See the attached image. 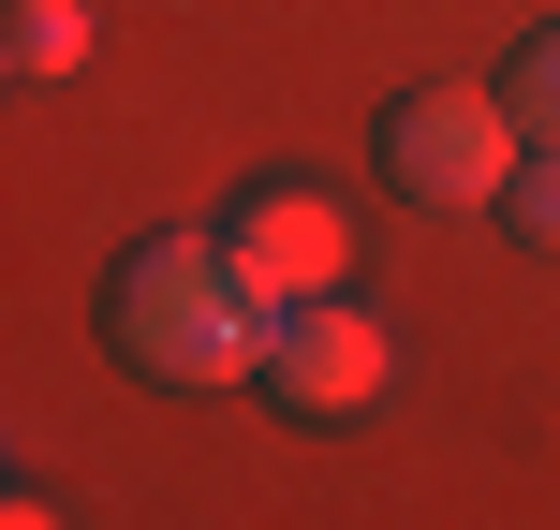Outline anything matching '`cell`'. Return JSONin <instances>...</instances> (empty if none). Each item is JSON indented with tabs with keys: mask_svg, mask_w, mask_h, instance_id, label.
Segmentation results:
<instances>
[{
	"mask_svg": "<svg viewBox=\"0 0 560 530\" xmlns=\"http://www.w3.org/2000/svg\"><path fill=\"white\" fill-rule=\"evenodd\" d=\"M104 339H118V368H148V384L222 398V384H266L280 295L236 266L222 222H177V236H133V251H118V280H104Z\"/></svg>",
	"mask_w": 560,
	"mask_h": 530,
	"instance_id": "obj_1",
	"label": "cell"
},
{
	"mask_svg": "<svg viewBox=\"0 0 560 530\" xmlns=\"http://www.w3.org/2000/svg\"><path fill=\"white\" fill-rule=\"evenodd\" d=\"M516 163H532V133L502 89H398L384 104V177L413 207H502Z\"/></svg>",
	"mask_w": 560,
	"mask_h": 530,
	"instance_id": "obj_2",
	"label": "cell"
},
{
	"mask_svg": "<svg viewBox=\"0 0 560 530\" xmlns=\"http://www.w3.org/2000/svg\"><path fill=\"white\" fill-rule=\"evenodd\" d=\"M222 236H236V266H252L280 309L354 295V207H339L325 177H252V192L222 207Z\"/></svg>",
	"mask_w": 560,
	"mask_h": 530,
	"instance_id": "obj_3",
	"label": "cell"
},
{
	"mask_svg": "<svg viewBox=\"0 0 560 530\" xmlns=\"http://www.w3.org/2000/svg\"><path fill=\"white\" fill-rule=\"evenodd\" d=\"M384 384H398V339H384V309H354V295H310V309H280V339H266V398H280L295 427L369 413Z\"/></svg>",
	"mask_w": 560,
	"mask_h": 530,
	"instance_id": "obj_4",
	"label": "cell"
},
{
	"mask_svg": "<svg viewBox=\"0 0 560 530\" xmlns=\"http://www.w3.org/2000/svg\"><path fill=\"white\" fill-rule=\"evenodd\" d=\"M89 59V0H0V74L15 89H59Z\"/></svg>",
	"mask_w": 560,
	"mask_h": 530,
	"instance_id": "obj_5",
	"label": "cell"
},
{
	"mask_svg": "<svg viewBox=\"0 0 560 530\" xmlns=\"http://www.w3.org/2000/svg\"><path fill=\"white\" fill-rule=\"evenodd\" d=\"M487 89L516 104V133H532V148H560V15H546V30H516V59H502Z\"/></svg>",
	"mask_w": 560,
	"mask_h": 530,
	"instance_id": "obj_6",
	"label": "cell"
},
{
	"mask_svg": "<svg viewBox=\"0 0 560 530\" xmlns=\"http://www.w3.org/2000/svg\"><path fill=\"white\" fill-rule=\"evenodd\" d=\"M502 222L532 236V251H560V148H532V163H516V192H502Z\"/></svg>",
	"mask_w": 560,
	"mask_h": 530,
	"instance_id": "obj_7",
	"label": "cell"
},
{
	"mask_svg": "<svg viewBox=\"0 0 560 530\" xmlns=\"http://www.w3.org/2000/svg\"><path fill=\"white\" fill-rule=\"evenodd\" d=\"M0 530H59V516H45V502H15V516H0Z\"/></svg>",
	"mask_w": 560,
	"mask_h": 530,
	"instance_id": "obj_8",
	"label": "cell"
}]
</instances>
